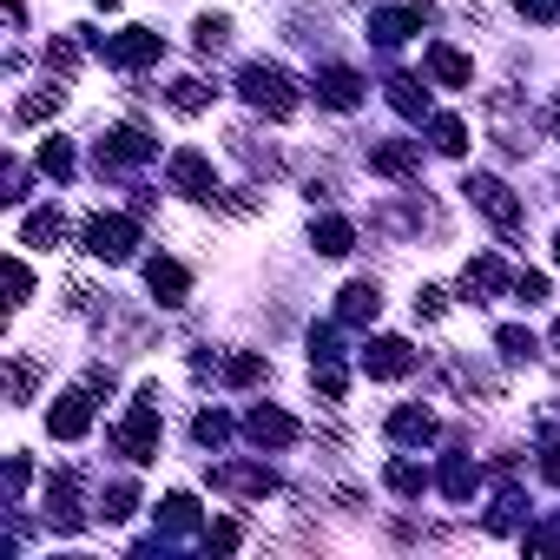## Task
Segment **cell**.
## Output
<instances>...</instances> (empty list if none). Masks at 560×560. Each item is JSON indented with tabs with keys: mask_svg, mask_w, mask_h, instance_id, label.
Segmentation results:
<instances>
[{
	"mask_svg": "<svg viewBox=\"0 0 560 560\" xmlns=\"http://www.w3.org/2000/svg\"><path fill=\"white\" fill-rule=\"evenodd\" d=\"M191 435H198L205 448H218V442H231V416H224V409H205V416L191 422Z\"/></svg>",
	"mask_w": 560,
	"mask_h": 560,
	"instance_id": "d6a6232c",
	"label": "cell"
},
{
	"mask_svg": "<svg viewBox=\"0 0 560 560\" xmlns=\"http://www.w3.org/2000/svg\"><path fill=\"white\" fill-rule=\"evenodd\" d=\"M488 527H494V534H514V527H521V494H514V488H508V494L494 501V514H488Z\"/></svg>",
	"mask_w": 560,
	"mask_h": 560,
	"instance_id": "8d00e7d4",
	"label": "cell"
},
{
	"mask_svg": "<svg viewBox=\"0 0 560 560\" xmlns=\"http://www.w3.org/2000/svg\"><path fill=\"white\" fill-rule=\"evenodd\" d=\"M416 165H422V152L409 139H376L370 145V172H383V178H416Z\"/></svg>",
	"mask_w": 560,
	"mask_h": 560,
	"instance_id": "2e32d148",
	"label": "cell"
},
{
	"mask_svg": "<svg viewBox=\"0 0 560 560\" xmlns=\"http://www.w3.org/2000/svg\"><path fill=\"white\" fill-rule=\"evenodd\" d=\"M547 132H560V106H553V113H547Z\"/></svg>",
	"mask_w": 560,
	"mask_h": 560,
	"instance_id": "7dc6e473",
	"label": "cell"
},
{
	"mask_svg": "<svg viewBox=\"0 0 560 560\" xmlns=\"http://www.w3.org/2000/svg\"><path fill=\"white\" fill-rule=\"evenodd\" d=\"M40 172H47V178H73V145H67V139H47V145H40Z\"/></svg>",
	"mask_w": 560,
	"mask_h": 560,
	"instance_id": "1f68e13d",
	"label": "cell"
},
{
	"mask_svg": "<svg viewBox=\"0 0 560 560\" xmlns=\"http://www.w3.org/2000/svg\"><path fill=\"white\" fill-rule=\"evenodd\" d=\"M47 521H54L60 534H73V527H80V508H73V475H54V481H47Z\"/></svg>",
	"mask_w": 560,
	"mask_h": 560,
	"instance_id": "44dd1931",
	"label": "cell"
},
{
	"mask_svg": "<svg viewBox=\"0 0 560 560\" xmlns=\"http://www.w3.org/2000/svg\"><path fill=\"white\" fill-rule=\"evenodd\" d=\"M211 488H218V494H237V501H264V494L277 488V475L257 468V462H218V468H211Z\"/></svg>",
	"mask_w": 560,
	"mask_h": 560,
	"instance_id": "8992f818",
	"label": "cell"
},
{
	"mask_svg": "<svg viewBox=\"0 0 560 560\" xmlns=\"http://www.w3.org/2000/svg\"><path fill=\"white\" fill-rule=\"evenodd\" d=\"M514 298H521V304H547V277H540V270H521V277H514Z\"/></svg>",
	"mask_w": 560,
	"mask_h": 560,
	"instance_id": "f35d334b",
	"label": "cell"
},
{
	"mask_svg": "<svg viewBox=\"0 0 560 560\" xmlns=\"http://www.w3.org/2000/svg\"><path fill=\"white\" fill-rule=\"evenodd\" d=\"M237 93H244L257 113H270V119H291V113H298V86H291V73H284V67H270V60H250V67L237 73Z\"/></svg>",
	"mask_w": 560,
	"mask_h": 560,
	"instance_id": "6da1fadb",
	"label": "cell"
},
{
	"mask_svg": "<svg viewBox=\"0 0 560 560\" xmlns=\"http://www.w3.org/2000/svg\"><path fill=\"white\" fill-rule=\"evenodd\" d=\"M311 244H317L324 257H343V250L357 244V231H350L343 218H317V224H311Z\"/></svg>",
	"mask_w": 560,
	"mask_h": 560,
	"instance_id": "484cf974",
	"label": "cell"
},
{
	"mask_svg": "<svg viewBox=\"0 0 560 560\" xmlns=\"http://www.w3.org/2000/svg\"><path fill=\"white\" fill-rule=\"evenodd\" d=\"M317 100L337 106V113L363 106V73H350V67H324V73H317Z\"/></svg>",
	"mask_w": 560,
	"mask_h": 560,
	"instance_id": "9a60e30c",
	"label": "cell"
},
{
	"mask_svg": "<svg viewBox=\"0 0 560 560\" xmlns=\"http://www.w3.org/2000/svg\"><path fill=\"white\" fill-rule=\"evenodd\" d=\"M145 291H152L165 311H178V304L191 298V277H185V264H172V257H152V264H145Z\"/></svg>",
	"mask_w": 560,
	"mask_h": 560,
	"instance_id": "4fadbf2b",
	"label": "cell"
},
{
	"mask_svg": "<svg viewBox=\"0 0 560 560\" xmlns=\"http://www.w3.org/2000/svg\"><path fill=\"white\" fill-rule=\"evenodd\" d=\"M47 67L73 73V67H80V47H73V40H54V47H47Z\"/></svg>",
	"mask_w": 560,
	"mask_h": 560,
	"instance_id": "60d3db41",
	"label": "cell"
},
{
	"mask_svg": "<svg viewBox=\"0 0 560 560\" xmlns=\"http://www.w3.org/2000/svg\"><path fill=\"white\" fill-rule=\"evenodd\" d=\"M93 8H106V14H113V8H119V0H93Z\"/></svg>",
	"mask_w": 560,
	"mask_h": 560,
	"instance_id": "c3c4849f",
	"label": "cell"
},
{
	"mask_svg": "<svg viewBox=\"0 0 560 560\" xmlns=\"http://www.w3.org/2000/svg\"><path fill=\"white\" fill-rule=\"evenodd\" d=\"M553 343H560V317H553Z\"/></svg>",
	"mask_w": 560,
	"mask_h": 560,
	"instance_id": "f907efd6",
	"label": "cell"
},
{
	"mask_svg": "<svg viewBox=\"0 0 560 560\" xmlns=\"http://www.w3.org/2000/svg\"><path fill=\"white\" fill-rule=\"evenodd\" d=\"M34 383H40V370H34L27 357H14V363H8V396H14V402H27V396H34Z\"/></svg>",
	"mask_w": 560,
	"mask_h": 560,
	"instance_id": "836d02e7",
	"label": "cell"
},
{
	"mask_svg": "<svg viewBox=\"0 0 560 560\" xmlns=\"http://www.w3.org/2000/svg\"><path fill=\"white\" fill-rule=\"evenodd\" d=\"M93 47H100V54H106V67H119V73H139V67H152V60L165 54V40H159L152 27H126V34H100Z\"/></svg>",
	"mask_w": 560,
	"mask_h": 560,
	"instance_id": "277c9868",
	"label": "cell"
},
{
	"mask_svg": "<svg viewBox=\"0 0 560 560\" xmlns=\"http://www.w3.org/2000/svg\"><path fill=\"white\" fill-rule=\"evenodd\" d=\"M132 508H139V494H132V481H113V488H106V508H100V514H106V521H126Z\"/></svg>",
	"mask_w": 560,
	"mask_h": 560,
	"instance_id": "d590c367",
	"label": "cell"
},
{
	"mask_svg": "<svg viewBox=\"0 0 560 560\" xmlns=\"http://www.w3.org/2000/svg\"><path fill=\"white\" fill-rule=\"evenodd\" d=\"M264 376H270L264 357H231V363H224V383H231V389H257Z\"/></svg>",
	"mask_w": 560,
	"mask_h": 560,
	"instance_id": "f1b7e54d",
	"label": "cell"
},
{
	"mask_svg": "<svg viewBox=\"0 0 560 560\" xmlns=\"http://www.w3.org/2000/svg\"><path fill=\"white\" fill-rule=\"evenodd\" d=\"M462 291L475 298V291H514V277L501 270V257H475L468 270H462Z\"/></svg>",
	"mask_w": 560,
	"mask_h": 560,
	"instance_id": "7402d4cb",
	"label": "cell"
},
{
	"mask_svg": "<svg viewBox=\"0 0 560 560\" xmlns=\"http://www.w3.org/2000/svg\"><path fill=\"white\" fill-rule=\"evenodd\" d=\"M165 178H172V191H185V198H218V172H211L205 152H172V159H165Z\"/></svg>",
	"mask_w": 560,
	"mask_h": 560,
	"instance_id": "ba28073f",
	"label": "cell"
},
{
	"mask_svg": "<svg viewBox=\"0 0 560 560\" xmlns=\"http://www.w3.org/2000/svg\"><path fill=\"white\" fill-rule=\"evenodd\" d=\"M159 527H165V534H205V527H198V501H191V494H165V501H159Z\"/></svg>",
	"mask_w": 560,
	"mask_h": 560,
	"instance_id": "cb8c5ba5",
	"label": "cell"
},
{
	"mask_svg": "<svg viewBox=\"0 0 560 560\" xmlns=\"http://www.w3.org/2000/svg\"><path fill=\"white\" fill-rule=\"evenodd\" d=\"M442 311H448V298H442V291H416V317H429V324H435Z\"/></svg>",
	"mask_w": 560,
	"mask_h": 560,
	"instance_id": "b9f144b4",
	"label": "cell"
},
{
	"mask_svg": "<svg viewBox=\"0 0 560 560\" xmlns=\"http://www.w3.org/2000/svg\"><path fill=\"white\" fill-rule=\"evenodd\" d=\"M113 442H119V455H126V462H152V455H159V389H152V383L139 389V409L119 422V435H113Z\"/></svg>",
	"mask_w": 560,
	"mask_h": 560,
	"instance_id": "3957f363",
	"label": "cell"
},
{
	"mask_svg": "<svg viewBox=\"0 0 560 560\" xmlns=\"http://www.w3.org/2000/svg\"><path fill=\"white\" fill-rule=\"evenodd\" d=\"M67 237V218L54 211V205H40V211H27L21 218V244H34V250H54Z\"/></svg>",
	"mask_w": 560,
	"mask_h": 560,
	"instance_id": "ac0fdd59",
	"label": "cell"
},
{
	"mask_svg": "<svg viewBox=\"0 0 560 560\" xmlns=\"http://www.w3.org/2000/svg\"><path fill=\"white\" fill-rule=\"evenodd\" d=\"M244 435H250L257 448H291V442H298V416L270 409V402H257V409L244 416Z\"/></svg>",
	"mask_w": 560,
	"mask_h": 560,
	"instance_id": "30bf717a",
	"label": "cell"
},
{
	"mask_svg": "<svg viewBox=\"0 0 560 560\" xmlns=\"http://www.w3.org/2000/svg\"><path fill=\"white\" fill-rule=\"evenodd\" d=\"M553 264H560V231H553Z\"/></svg>",
	"mask_w": 560,
	"mask_h": 560,
	"instance_id": "681fc988",
	"label": "cell"
},
{
	"mask_svg": "<svg viewBox=\"0 0 560 560\" xmlns=\"http://www.w3.org/2000/svg\"><path fill=\"white\" fill-rule=\"evenodd\" d=\"M8 291H14L8 304H27V291H34V277H27V264H21V257L8 264Z\"/></svg>",
	"mask_w": 560,
	"mask_h": 560,
	"instance_id": "ab89813d",
	"label": "cell"
},
{
	"mask_svg": "<svg viewBox=\"0 0 560 560\" xmlns=\"http://www.w3.org/2000/svg\"><path fill=\"white\" fill-rule=\"evenodd\" d=\"M527 547H534V553H560V534H553V527H540V534H527Z\"/></svg>",
	"mask_w": 560,
	"mask_h": 560,
	"instance_id": "f6af8a7d",
	"label": "cell"
},
{
	"mask_svg": "<svg viewBox=\"0 0 560 560\" xmlns=\"http://www.w3.org/2000/svg\"><path fill=\"white\" fill-rule=\"evenodd\" d=\"M0 198H14V205L27 198V165H8V191H0Z\"/></svg>",
	"mask_w": 560,
	"mask_h": 560,
	"instance_id": "ee69618b",
	"label": "cell"
},
{
	"mask_svg": "<svg viewBox=\"0 0 560 560\" xmlns=\"http://www.w3.org/2000/svg\"><path fill=\"white\" fill-rule=\"evenodd\" d=\"M159 145L139 132V126H119V132H106L100 139V172H126V165H145Z\"/></svg>",
	"mask_w": 560,
	"mask_h": 560,
	"instance_id": "9c48e42d",
	"label": "cell"
},
{
	"mask_svg": "<svg viewBox=\"0 0 560 560\" xmlns=\"http://www.w3.org/2000/svg\"><path fill=\"white\" fill-rule=\"evenodd\" d=\"M389 106H396L402 119H429V86L409 80V73H396V80H389Z\"/></svg>",
	"mask_w": 560,
	"mask_h": 560,
	"instance_id": "603a6c76",
	"label": "cell"
},
{
	"mask_svg": "<svg viewBox=\"0 0 560 560\" xmlns=\"http://www.w3.org/2000/svg\"><path fill=\"white\" fill-rule=\"evenodd\" d=\"M376 311H383V291L376 284H343V298H337V324H376Z\"/></svg>",
	"mask_w": 560,
	"mask_h": 560,
	"instance_id": "e0dca14e",
	"label": "cell"
},
{
	"mask_svg": "<svg viewBox=\"0 0 560 560\" xmlns=\"http://www.w3.org/2000/svg\"><path fill=\"white\" fill-rule=\"evenodd\" d=\"M462 198H468L488 224H501V231H521V218H527L521 198H514L501 178H488V172H468V178H462Z\"/></svg>",
	"mask_w": 560,
	"mask_h": 560,
	"instance_id": "7a4b0ae2",
	"label": "cell"
},
{
	"mask_svg": "<svg viewBox=\"0 0 560 560\" xmlns=\"http://www.w3.org/2000/svg\"><path fill=\"white\" fill-rule=\"evenodd\" d=\"M80 237H86V250L100 264H132V250H139V224L132 218H93Z\"/></svg>",
	"mask_w": 560,
	"mask_h": 560,
	"instance_id": "5b68a950",
	"label": "cell"
},
{
	"mask_svg": "<svg viewBox=\"0 0 560 560\" xmlns=\"http://www.w3.org/2000/svg\"><path fill=\"white\" fill-rule=\"evenodd\" d=\"M435 481H442V494H448V501H468V494H475V468H468L462 455H455V462H442V475H435Z\"/></svg>",
	"mask_w": 560,
	"mask_h": 560,
	"instance_id": "4dcf8cb0",
	"label": "cell"
},
{
	"mask_svg": "<svg viewBox=\"0 0 560 560\" xmlns=\"http://www.w3.org/2000/svg\"><path fill=\"white\" fill-rule=\"evenodd\" d=\"M422 60H429V80H435V86H475L468 54H455L448 40H429V54H422Z\"/></svg>",
	"mask_w": 560,
	"mask_h": 560,
	"instance_id": "5bb4252c",
	"label": "cell"
},
{
	"mask_svg": "<svg viewBox=\"0 0 560 560\" xmlns=\"http://www.w3.org/2000/svg\"><path fill=\"white\" fill-rule=\"evenodd\" d=\"M429 132H435V152H448V159H462V152H468V126H462V119H448V113H442V119H429Z\"/></svg>",
	"mask_w": 560,
	"mask_h": 560,
	"instance_id": "4316f807",
	"label": "cell"
},
{
	"mask_svg": "<svg viewBox=\"0 0 560 560\" xmlns=\"http://www.w3.org/2000/svg\"><path fill=\"white\" fill-rule=\"evenodd\" d=\"M47 429H54L60 442H80V435L93 429V389H67V396L47 409Z\"/></svg>",
	"mask_w": 560,
	"mask_h": 560,
	"instance_id": "8fae6325",
	"label": "cell"
},
{
	"mask_svg": "<svg viewBox=\"0 0 560 560\" xmlns=\"http://www.w3.org/2000/svg\"><path fill=\"white\" fill-rule=\"evenodd\" d=\"M383 481H389V494H402V501H416V494L429 488V475H422L416 462H389V475H383Z\"/></svg>",
	"mask_w": 560,
	"mask_h": 560,
	"instance_id": "f546056e",
	"label": "cell"
},
{
	"mask_svg": "<svg viewBox=\"0 0 560 560\" xmlns=\"http://www.w3.org/2000/svg\"><path fill=\"white\" fill-rule=\"evenodd\" d=\"M165 106H172V113H178V119H198V113H205V106H211V86H205V80H191V73H185V80H172V86H165Z\"/></svg>",
	"mask_w": 560,
	"mask_h": 560,
	"instance_id": "ffe728a7",
	"label": "cell"
},
{
	"mask_svg": "<svg viewBox=\"0 0 560 560\" xmlns=\"http://www.w3.org/2000/svg\"><path fill=\"white\" fill-rule=\"evenodd\" d=\"M435 21V8L429 0H416V8H383V14H370V34H376V47H402L409 34H422Z\"/></svg>",
	"mask_w": 560,
	"mask_h": 560,
	"instance_id": "52a82bcc",
	"label": "cell"
},
{
	"mask_svg": "<svg viewBox=\"0 0 560 560\" xmlns=\"http://www.w3.org/2000/svg\"><path fill=\"white\" fill-rule=\"evenodd\" d=\"M60 106H67V93H60V86H40V93H27V100L14 106V126H40V119H54Z\"/></svg>",
	"mask_w": 560,
	"mask_h": 560,
	"instance_id": "d4e9b609",
	"label": "cell"
},
{
	"mask_svg": "<svg viewBox=\"0 0 560 560\" xmlns=\"http://www.w3.org/2000/svg\"><path fill=\"white\" fill-rule=\"evenodd\" d=\"M224 40H231V21H224V14H205V21H198V47H205V54H224Z\"/></svg>",
	"mask_w": 560,
	"mask_h": 560,
	"instance_id": "e575fe53",
	"label": "cell"
},
{
	"mask_svg": "<svg viewBox=\"0 0 560 560\" xmlns=\"http://www.w3.org/2000/svg\"><path fill=\"white\" fill-rule=\"evenodd\" d=\"M198 540H205V547H211V553H231V547H237V540H244V527H237V521H211V527H205V534H198Z\"/></svg>",
	"mask_w": 560,
	"mask_h": 560,
	"instance_id": "74e56055",
	"label": "cell"
},
{
	"mask_svg": "<svg viewBox=\"0 0 560 560\" xmlns=\"http://www.w3.org/2000/svg\"><path fill=\"white\" fill-rule=\"evenodd\" d=\"M494 343H501V357H508V363H534V350H540V343H534V330H521V324L494 330Z\"/></svg>",
	"mask_w": 560,
	"mask_h": 560,
	"instance_id": "83f0119b",
	"label": "cell"
},
{
	"mask_svg": "<svg viewBox=\"0 0 560 560\" xmlns=\"http://www.w3.org/2000/svg\"><path fill=\"white\" fill-rule=\"evenodd\" d=\"M389 442H402V448L435 442V416H429V409H416V402H409V409H396V416H389Z\"/></svg>",
	"mask_w": 560,
	"mask_h": 560,
	"instance_id": "d6986e66",
	"label": "cell"
},
{
	"mask_svg": "<svg viewBox=\"0 0 560 560\" xmlns=\"http://www.w3.org/2000/svg\"><path fill=\"white\" fill-rule=\"evenodd\" d=\"M540 475H547V481L560 488V448H540Z\"/></svg>",
	"mask_w": 560,
	"mask_h": 560,
	"instance_id": "bcb514c9",
	"label": "cell"
},
{
	"mask_svg": "<svg viewBox=\"0 0 560 560\" xmlns=\"http://www.w3.org/2000/svg\"><path fill=\"white\" fill-rule=\"evenodd\" d=\"M363 370H370L376 383H396V376H409V370H416V350H409L402 337H376V343L363 350Z\"/></svg>",
	"mask_w": 560,
	"mask_h": 560,
	"instance_id": "7c38bea8",
	"label": "cell"
},
{
	"mask_svg": "<svg viewBox=\"0 0 560 560\" xmlns=\"http://www.w3.org/2000/svg\"><path fill=\"white\" fill-rule=\"evenodd\" d=\"M527 21H560V0H521Z\"/></svg>",
	"mask_w": 560,
	"mask_h": 560,
	"instance_id": "7bdbcfd3",
	"label": "cell"
}]
</instances>
